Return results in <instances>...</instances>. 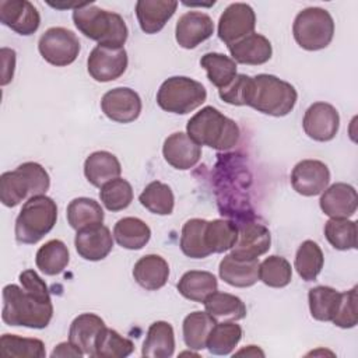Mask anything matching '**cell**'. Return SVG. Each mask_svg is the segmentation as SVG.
<instances>
[{
	"mask_svg": "<svg viewBox=\"0 0 358 358\" xmlns=\"http://www.w3.org/2000/svg\"><path fill=\"white\" fill-rule=\"evenodd\" d=\"M20 285L3 288L1 319L8 326L45 329L53 316V305L46 282L35 270L20 274Z\"/></svg>",
	"mask_w": 358,
	"mask_h": 358,
	"instance_id": "obj_1",
	"label": "cell"
},
{
	"mask_svg": "<svg viewBox=\"0 0 358 358\" xmlns=\"http://www.w3.org/2000/svg\"><path fill=\"white\" fill-rule=\"evenodd\" d=\"M73 22L84 36L96 41L98 45L123 48L129 36L122 15L94 4H78L73 11Z\"/></svg>",
	"mask_w": 358,
	"mask_h": 358,
	"instance_id": "obj_2",
	"label": "cell"
},
{
	"mask_svg": "<svg viewBox=\"0 0 358 358\" xmlns=\"http://www.w3.org/2000/svg\"><path fill=\"white\" fill-rule=\"evenodd\" d=\"M296 99V90L288 81L273 74L250 77L246 105L260 113L275 117L285 116L294 109Z\"/></svg>",
	"mask_w": 358,
	"mask_h": 358,
	"instance_id": "obj_3",
	"label": "cell"
},
{
	"mask_svg": "<svg viewBox=\"0 0 358 358\" xmlns=\"http://www.w3.org/2000/svg\"><path fill=\"white\" fill-rule=\"evenodd\" d=\"M186 131L199 145H207L218 151L231 150L241 137V130L235 120L227 117L214 106H204L193 115L187 122Z\"/></svg>",
	"mask_w": 358,
	"mask_h": 358,
	"instance_id": "obj_4",
	"label": "cell"
},
{
	"mask_svg": "<svg viewBox=\"0 0 358 358\" xmlns=\"http://www.w3.org/2000/svg\"><path fill=\"white\" fill-rule=\"evenodd\" d=\"M50 178L38 162H24L14 171L0 176V200L6 207H15L22 200L45 194L49 190Z\"/></svg>",
	"mask_w": 358,
	"mask_h": 358,
	"instance_id": "obj_5",
	"label": "cell"
},
{
	"mask_svg": "<svg viewBox=\"0 0 358 358\" xmlns=\"http://www.w3.org/2000/svg\"><path fill=\"white\" fill-rule=\"evenodd\" d=\"M57 220V206L46 194L28 199L15 220V241L22 245H34L48 235Z\"/></svg>",
	"mask_w": 358,
	"mask_h": 358,
	"instance_id": "obj_6",
	"label": "cell"
},
{
	"mask_svg": "<svg viewBox=\"0 0 358 358\" xmlns=\"http://www.w3.org/2000/svg\"><path fill=\"white\" fill-rule=\"evenodd\" d=\"M207 99L204 85L185 76H175L165 80L158 92L157 103L169 113L186 115L197 109Z\"/></svg>",
	"mask_w": 358,
	"mask_h": 358,
	"instance_id": "obj_7",
	"label": "cell"
},
{
	"mask_svg": "<svg viewBox=\"0 0 358 358\" xmlns=\"http://www.w3.org/2000/svg\"><path fill=\"white\" fill-rule=\"evenodd\" d=\"M292 34L296 43L305 50L324 49L334 35L333 17L320 7L303 8L294 20Z\"/></svg>",
	"mask_w": 358,
	"mask_h": 358,
	"instance_id": "obj_8",
	"label": "cell"
},
{
	"mask_svg": "<svg viewBox=\"0 0 358 358\" xmlns=\"http://www.w3.org/2000/svg\"><path fill=\"white\" fill-rule=\"evenodd\" d=\"M38 50L49 64L64 67L77 59L80 41L73 31L63 27H52L41 35Z\"/></svg>",
	"mask_w": 358,
	"mask_h": 358,
	"instance_id": "obj_9",
	"label": "cell"
},
{
	"mask_svg": "<svg viewBox=\"0 0 358 358\" xmlns=\"http://www.w3.org/2000/svg\"><path fill=\"white\" fill-rule=\"evenodd\" d=\"M127 52L124 48L96 45L88 59V74L98 83H108L119 78L127 69Z\"/></svg>",
	"mask_w": 358,
	"mask_h": 358,
	"instance_id": "obj_10",
	"label": "cell"
},
{
	"mask_svg": "<svg viewBox=\"0 0 358 358\" xmlns=\"http://www.w3.org/2000/svg\"><path fill=\"white\" fill-rule=\"evenodd\" d=\"M256 27V14L246 3L229 4L218 20V38L227 46L253 34Z\"/></svg>",
	"mask_w": 358,
	"mask_h": 358,
	"instance_id": "obj_11",
	"label": "cell"
},
{
	"mask_svg": "<svg viewBox=\"0 0 358 358\" xmlns=\"http://www.w3.org/2000/svg\"><path fill=\"white\" fill-rule=\"evenodd\" d=\"M141 108V98L134 90L127 87L109 90L101 99V109L105 116L117 123L134 122L140 116Z\"/></svg>",
	"mask_w": 358,
	"mask_h": 358,
	"instance_id": "obj_12",
	"label": "cell"
},
{
	"mask_svg": "<svg viewBox=\"0 0 358 358\" xmlns=\"http://www.w3.org/2000/svg\"><path fill=\"white\" fill-rule=\"evenodd\" d=\"M302 127L312 140L330 141L336 137L340 127L338 112L327 102H315L306 109Z\"/></svg>",
	"mask_w": 358,
	"mask_h": 358,
	"instance_id": "obj_13",
	"label": "cell"
},
{
	"mask_svg": "<svg viewBox=\"0 0 358 358\" xmlns=\"http://www.w3.org/2000/svg\"><path fill=\"white\" fill-rule=\"evenodd\" d=\"M330 171L327 165L317 159L299 161L291 172V185L302 196L312 197L322 194L329 186Z\"/></svg>",
	"mask_w": 358,
	"mask_h": 358,
	"instance_id": "obj_14",
	"label": "cell"
},
{
	"mask_svg": "<svg viewBox=\"0 0 358 358\" xmlns=\"http://www.w3.org/2000/svg\"><path fill=\"white\" fill-rule=\"evenodd\" d=\"M0 21L14 32L28 36L38 31L41 15L38 8L27 0H1Z\"/></svg>",
	"mask_w": 358,
	"mask_h": 358,
	"instance_id": "obj_15",
	"label": "cell"
},
{
	"mask_svg": "<svg viewBox=\"0 0 358 358\" xmlns=\"http://www.w3.org/2000/svg\"><path fill=\"white\" fill-rule=\"evenodd\" d=\"M271 235L263 224L248 221L238 224V239L231 249L232 255L242 259H257L268 252Z\"/></svg>",
	"mask_w": 358,
	"mask_h": 358,
	"instance_id": "obj_16",
	"label": "cell"
},
{
	"mask_svg": "<svg viewBox=\"0 0 358 358\" xmlns=\"http://www.w3.org/2000/svg\"><path fill=\"white\" fill-rule=\"evenodd\" d=\"M214 34V22L210 15L201 11H187L179 17L175 28V38L180 48L194 49Z\"/></svg>",
	"mask_w": 358,
	"mask_h": 358,
	"instance_id": "obj_17",
	"label": "cell"
},
{
	"mask_svg": "<svg viewBox=\"0 0 358 358\" xmlns=\"http://www.w3.org/2000/svg\"><path fill=\"white\" fill-rule=\"evenodd\" d=\"M164 159L179 171L193 168L201 158V147L194 143L187 133L175 131L168 136L162 145Z\"/></svg>",
	"mask_w": 358,
	"mask_h": 358,
	"instance_id": "obj_18",
	"label": "cell"
},
{
	"mask_svg": "<svg viewBox=\"0 0 358 358\" xmlns=\"http://www.w3.org/2000/svg\"><path fill=\"white\" fill-rule=\"evenodd\" d=\"M74 246L83 259L98 262L110 253L113 248V238L109 228L99 224L77 231Z\"/></svg>",
	"mask_w": 358,
	"mask_h": 358,
	"instance_id": "obj_19",
	"label": "cell"
},
{
	"mask_svg": "<svg viewBox=\"0 0 358 358\" xmlns=\"http://www.w3.org/2000/svg\"><path fill=\"white\" fill-rule=\"evenodd\" d=\"M319 204L330 218H348L357 211V190L348 183H333L322 192Z\"/></svg>",
	"mask_w": 358,
	"mask_h": 358,
	"instance_id": "obj_20",
	"label": "cell"
},
{
	"mask_svg": "<svg viewBox=\"0 0 358 358\" xmlns=\"http://www.w3.org/2000/svg\"><path fill=\"white\" fill-rule=\"evenodd\" d=\"M178 8L175 0H138L136 3V15L138 25L145 34L159 32L172 18Z\"/></svg>",
	"mask_w": 358,
	"mask_h": 358,
	"instance_id": "obj_21",
	"label": "cell"
},
{
	"mask_svg": "<svg viewBox=\"0 0 358 358\" xmlns=\"http://www.w3.org/2000/svg\"><path fill=\"white\" fill-rule=\"evenodd\" d=\"M259 264L257 259H242L229 253L220 262L218 273L224 282L236 288H246L257 282Z\"/></svg>",
	"mask_w": 358,
	"mask_h": 358,
	"instance_id": "obj_22",
	"label": "cell"
},
{
	"mask_svg": "<svg viewBox=\"0 0 358 358\" xmlns=\"http://www.w3.org/2000/svg\"><path fill=\"white\" fill-rule=\"evenodd\" d=\"M228 50L235 63L259 66L271 59L273 48L270 41L262 34H250L243 39L228 46Z\"/></svg>",
	"mask_w": 358,
	"mask_h": 358,
	"instance_id": "obj_23",
	"label": "cell"
},
{
	"mask_svg": "<svg viewBox=\"0 0 358 358\" xmlns=\"http://www.w3.org/2000/svg\"><path fill=\"white\" fill-rule=\"evenodd\" d=\"M106 327L103 319L95 313H81L70 324L69 341L73 343L84 355L94 357L95 343L99 333Z\"/></svg>",
	"mask_w": 358,
	"mask_h": 358,
	"instance_id": "obj_24",
	"label": "cell"
},
{
	"mask_svg": "<svg viewBox=\"0 0 358 358\" xmlns=\"http://www.w3.org/2000/svg\"><path fill=\"white\" fill-rule=\"evenodd\" d=\"M136 282L147 291L162 288L169 277L168 262L159 255H145L140 257L133 267Z\"/></svg>",
	"mask_w": 358,
	"mask_h": 358,
	"instance_id": "obj_25",
	"label": "cell"
},
{
	"mask_svg": "<svg viewBox=\"0 0 358 358\" xmlns=\"http://www.w3.org/2000/svg\"><path fill=\"white\" fill-rule=\"evenodd\" d=\"M120 173V162L116 155L109 151H95L90 154L84 162V175L95 187H102L105 183L119 178Z\"/></svg>",
	"mask_w": 358,
	"mask_h": 358,
	"instance_id": "obj_26",
	"label": "cell"
},
{
	"mask_svg": "<svg viewBox=\"0 0 358 358\" xmlns=\"http://www.w3.org/2000/svg\"><path fill=\"white\" fill-rule=\"evenodd\" d=\"M175 351V333L171 323L158 320L154 322L143 343L141 355L150 358H169Z\"/></svg>",
	"mask_w": 358,
	"mask_h": 358,
	"instance_id": "obj_27",
	"label": "cell"
},
{
	"mask_svg": "<svg viewBox=\"0 0 358 358\" xmlns=\"http://www.w3.org/2000/svg\"><path fill=\"white\" fill-rule=\"evenodd\" d=\"M113 238L119 246L129 250H138L148 243L151 229L137 217H124L115 224Z\"/></svg>",
	"mask_w": 358,
	"mask_h": 358,
	"instance_id": "obj_28",
	"label": "cell"
},
{
	"mask_svg": "<svg viewBox=\"0 0 358 358\" xmlns=\"http://www.w3.org/2000/svg\"><path fill=\"white\" fill-rule=\"evenodd\" d=\"M176 287L183 298L201 303L208 295L218 289V282L215 275L210 271L190 270L180 277Z\"/></svg>",
	"mask_w": 358,
	"mask_h": 358,
	"instance_id": "obj_29",
	"label": "cell"
},
{
	"mask_svg": "<svg viewBox=\"0 0 358 358\" xmlns=\"http://www.w3.org/2000/svg\"><path fill=\"white\" fill-rule=\"evenodd\" d=\"M67 221L76 231L103 222V210L98 201L90 197H77L67 206Z\"/></svg>",
	"mask_w": 358,
	"mask_h": 358,
	"instance_id": "obj_30",
	"label": "cell"
},
{
	"mask_svg": "<svg viewBox=\"0 0 358 358\" xmlns=\"http://www.w3.org/2000/svg\"><path fill=\"white\" fill-rule=\"evenodd\" d=\"M308 301L313 319L319 322H331L338 310L341 292L327 285H317L309 289Z\"/></svg>",
	"mask_w": 358,
	"mask_h": 358,
	"instance_id": "obj_31",
	"label": "cell"
},
{
	"mask_svg": "<svg viewBox=\"0 0 358 358\" xmlns=\"http://www.w3.org/2000/svg\"><path fill=\"white\" fill-rule=\"evenodd\" d=\"M206 312L214 319H224L236 322L246 316V305L243 301L232 294L220 292L218 289L208 295L203 302Z\"/></svg>",
	"mask_w": 358,
	"mask_h": 358,
	"instance_id": "obj_32",
	"label": "cell"
},
{
	"mask_svg": "<svg viewBox=\"0 0 358 358\" xmlns=\"http://www.w3.org/2000/svg\"><path fill=\"white\" fill-rule=\"evenodd\" d=\"M207 221L203 218L187 220L182 227L180 250L192 259H204L211 255L206 243Z\"/></svg>",
	"mask_w": 358,
	"mask_h": 358,
	"instance_id": "obj_33",
	"label": "cell"
},
{
	"mask_svg": "<svg viewBox=\"0 0 358 358\" xmlns=\"http://www.w3.org/2000/svg\"><path fill=\"white\" fill-rule=\"evenodd\" d=\"M215 323H217V319H214L207 312L194 310L189 313L185 317L183 326H182L185 344L190 350H196V351L206 348L208 334Z\"/></svg>",
	"mask_w": 358,
	"mask_h": 358,
	"instance_id": "obj_34",
	"label": "cell"
},
{
	"mask_svg": "<svg viewBox=\"0 0 358 358\" xmlns=\"http://www.w3.org/2000/svg\"><path fill=\"white\" fill-rule=\"evenodd\" d=\"M70 262V253L66 243L60 239L48 241L35 256L36 267L46 275L60 274Z\"/></svg>",
	"mask_w": 358,
	"mask_h": 358,
	"instance_id": "obj_35",
	"label": "cell"
},
{
	"mask_svg": "<svg viewBox=\"0 0 358 358\" xmlns=\"http://www.w3.org/2000/svg\"><path fill=\"white\" fill-rule=\"evenodd\" d=\"M200 66L206 70L210 83L218 90L229 85L238 74L235 60L229 56H225L224 53L210 52L203 55L200 59Z\"/></svg>",
	"mask_w": 358,
	"mask_h": 358,
	"instance_id": "obj_36",
	"label": "cell"
},
{
	"mask_svg": "<svg viewBox=\"0 0 358 358\" xmlns=\"http://www.w3.org/2000/svg\"><path fill=\"white\" fill-rule=\"evenodd\" d=\"M242 338V327L235 322L215 323L211 329L206 348L214 355H229Z\"/></svg>",
	"mask_w": 358,
	"mask_h": 358,
	"instance_id": "obj_37",
	"label": "cell"
},
{
	"mask_svg": "<svg viewBox=\"0 0 358 358\" xmlns=\"http://www.w3.org/2000/svg\"><path fill=\"white\" fill-rule=\"evenodd\" d=\"M138 201L150 213L158 215H169L175 207V196L172 189L159 180L148 183L140 193Z\"/></svg>",
	"mask_w": 358,
	"mask_h": 358,
	"instance_id": "obj_38",
	"label": "cell"
},
{
	"mask_svg": "<svg viewBox=\"0 0 358 358\" xmlns=\"http://www.w3.org/2000/svg\"><path fill=\"white\" fill-rule=\"evenodd\" d=\"M324 256L320 246L313 241H303L295 255V270L305 281H315L320 274Z\"/></svg>",
	"mask_w": 358,
	"mask_h": 358,
	"instance_id": "obj_39",
	"label": "cell"
},
{
	"mask_svg": "<svg viewBox=\"0 0 358 358\" xmlns=\"http://www.w3.org/2000/svg\"><path fill=\"white\" fill-rule=\"evenodd\" d=\"M238 239V225L228 220L207 221L206 243L211 253H224L234 248Z\"/></svg>",
	"mask_w": 358,
	"mask_h": 358,
	"instance_id": "obj_40",
	"label": "cell"
},
{
	"mask_svg": "<svg viewBox=\"0 0 358 358\" xmlns=\"http://www.w3.org/2000/svg\"><path fill=\"white\" fill-rule=\"evenodd\" d=\"M0 352L3 357H17V358L46 357L45 344L42 340L21 337L17 334H3L0 337Z\"/></svg>",
	"mask_w": 358,
	"mask_h": 358,
	"instance_id": "obj_41",
	"label": "cell"
},
{
	"mask_svg": "<svg viewBox=\"0 0 358 358\" xmlns=\"http://www.w3.org/2000/svg\"><path fill=\"white\" fill-rule=\"evenodd\" d=\"M134 350L131 340L123 337L116 330L105 327L95 343L94 357L98 358H124Z\"/></svg>",
	"mask_w": 358,
	"mask_h": 358,
	"instance_id": "obj_42",
	"label": "cell"
},
{
	"mask_svg": "<svg viewBox=\"0 0 358 358\" xmlns=\"http://www.w3.org/2000/svg\"><path fill=\"white\" fill-rule=\"evenodd\" d=\"M324 236L337 250L357 248V224L348 218H330L324 224Z\"/></svg>",
	"mask_w": 358,
	"mask_h": 358,
	"instance_id": "obj_43",
	"label": "cell"
},
{
	"mask_svg": "<svg viewBox=\"0 0 358 358\" xmlns=\"http://www.w3.org/2000/svg\"><path fill=\"white\" fill-rule=\"evenodd\" d=\"M259 280L267 287L282 288L292 280V268L289 262L282 256H268L259 264Z\"/></svg>",
	"mask_w": 358,
	"mask_h": 358,
	"instance_id": "obj_44",
	"label": "cell"
},
{
	"mask_svg": "<svg viewBox=\"0 0 358 358\" xmlns=\"http://www.w3.org/2000/svg\"><path fill=\"white\" fill-rule=\"evenodd\" d=\"M99 199L109 211H120L133 201V187L126 179L116 178L101 187Z\"/></svg>",
	"mask_w": 358,
	"mask_h": 358,
	"instance_id": "obj_45",
	"label": "cell"
},
{
	"mask_svg": "<svg viewBox=\"0 0 358 358\" xmlns=\"http://www.w3.org/2000/svg\"><path fill=\"white\" fill-rule=\"evenodd\" d=\"M357 289L358 287H352L348 291L341 292V301L338 310L331 320L336 326L341 329H351L357 326L358 313H357Z\"/></svg>",
	"mask_w": 358,
	"mask_h": 358,
	"instance_id": "obj_46",
	"label": "cell"
},
{
	"mask_svg": "<svg viewBox=\"0 0 358 358\" xmlns=\"http://www.w3.org/2000/svg\"><path fill=\"white\" fill-rule=\"evenodd\" d=\"M249 81H250V76L236 74L229 85H227L222 90H218L220 98L229 105H236V106L246 105Z\"/></svg>",
	"mask_w": 358,
	"mask_h": 358,
	"instance_id": "obj_47",
	"label": "cell"
},
{
	"mask_svg": "<svg viewBox=\"0 0 358 358\" xmlns=\"http://www.w3.org/2000/svg\"><path fill=\"white\" fill-rule=\"evenodd\" d=\"M1 62H3V74H1V85H7L14 76L15 67V52L8 48L1 49Z\"/></svg>",
	"mask_w": 358,
	"mask_h": 358,
	"instance_id": "obj_48",
	"label": "cell"
},
{
	"mask_svg": "<svg viewBox=\"0 0 358 358\" xmlns=\"http://www.w3.org/2000/svg\"><path fill=\"white\" fill-rule=\"evenodd\" d=\"M84 352L81 350H78L73 343L66 341V343H60L56 345V348L52 351L50 357H83Z\"/></svg>",
	"mask_w": 358,
	"mask_h": 358,
	"instance_id": "obj_49",
	"label": "cell"
},
{
	"mask_svg": "<svg viewBox=\"0 0 358 358\" xmlns=\"http://www.w3.org/2000/svg\"><path fill=\"white\" fill-rule=\"evenodd\" d=\"M235 355H246V357H257V355H260V357H264V352L260 348H257L256 345H248L246 348L239 350L238 352H235Z\"/></svg>",
	"mask_w": 358,
	"mask_h": 358,
	"instance_id": "obj_50",
	"label": "cell"
}]
</instances>
